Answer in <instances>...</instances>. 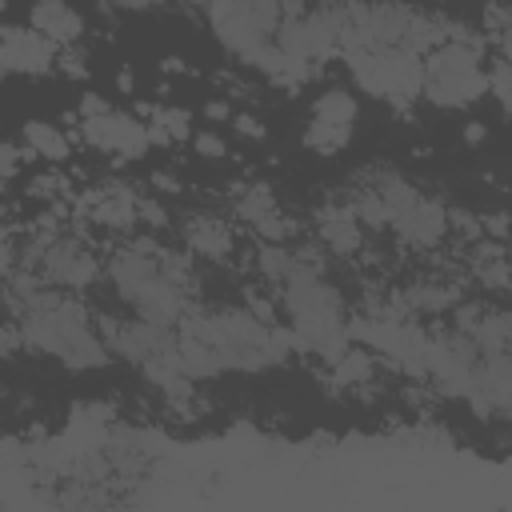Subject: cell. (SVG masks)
<instances>
[{"label":"cell","mask_w":512,"mask_h":512,"mask_svg":"<svg viewBox=\"0 0 512 512\" xmlns=\"http://www.w3.org/2000/svg\"><path fill=\"white\" fill-rule=\"evenodd\" d=\"M56 68L64 72V76H72V80H80L88 68H84V56L72 48V44H64V48H56Z\"/></svg>","instance_id":"17"},{"label":"cell","mask_w":512,"mask_h":512,"mask_svg":"<svg viewBox=\"0 0 512 512\" xmlns=\"http://www.w3.org/2000/svg\"><path fill=\"white\" fill-rule=\"evenodd\" d=\"M256 264H260V272H264V280H288V272H292V252L288 248H280V244H272V240H264V248H260V256H256Z\"/></svg>","instance_id":"13"},{"label":"cell","mask_w":512,"mask_h":512,"mask_svg":"<svg viewBox=\"0 0 512 512\" xmlns=\"http://www.w3.org/2000/svg\"><path fill=\"white\" fill-rule=\"evenodd\" d=\"M152 188H164V192H180V180H176V176H168V172H156V176H152Z\"/></svg>","instance_id":"22"},{"label":"cell","mask_w":512,"mask_h":512,"mask_svg":"<svg viewBox=\"0 0 512 512\" xmlns=\"http://www.w3.org/2000/svg\"><path fill=\"white\" fill-rule=\"evenodd\" d=\"M484 88H492V92H496L500 108H508V64H504V56H496V60H492V76H484Z\"/></svg>","instance_id":"16"},{"label":"cell","mask_w":512,"mask_h":512,"mask_svg":"<svg viewBox=\"0 0 512 512\" xmlns=\"http://www.w3.org/2000/svg\"><path fill=\"white\" fill-rule=\"evenodd\" d=\"M0 56H4L8 72L44 76L56 64V44L48 36H40L36 28H4L0 32Z\"/></svg>","instance_id":"3"},{"label":"cell","mask_w":512,"mask_h":512,"mask_svg":"<svg viewBox=\"0 0 512 512\" xmlns=\"http://www.w3.org/2000/svg\"><path fill=\"white\" fill-rule=\"evenodd\" d=\"M340 384H364L372 376V356L364 348H344V356L332 364Z\"/></svg>","instance_id":"12"},{"label":"cell","mask_w":512,"mask_h":512,"mask_svg":"<svg viewBox=\"0 0 512 512\" xmlns=\"http://www.w3.org/2000/svg\"><path fill=\"white\" fill-rule=\"evenodd\" d=\"M24 160H28V152H20L16 144H0V180H8V176H16Z\"/></svg>","instance_id":"19"},{"label":"cell","mask_w":512,"mask_h":512,"mask_svg":"<svg viewBox=\"0 0 512 512\" xmlns=\"http://www.w3.org/2000/svg\"><path fill=\"white\" fill-rule=\"evenodd\" d=\"M312 112H316V120H328V124H348V128H352V120H356V100H352V92L332 88V92L316 96Z\"/></svg>","instance_id":"11"},{"label":"cell","mask_w":512,"mask_h":512,"mask_svg":"<svg viewBox=\"0 0 512 512\" xmlns=\"http://www.w3.org/2000/svg\"><path fill=\"white\" fill-rule=\"evenodd\" d=\"M348 136H352V128H348V124L312 120V124H308V132H304V144H308L312 152H320V156H332V152H340V148L348 144Z\"/></svg>","instance_id":"10"},{"label":"cell","mask_w":512,"mask_h":512,"mask_svg":"<svg viewBox=\"0 0 512 512\" xmlns=\"http://www.w3.org/2000/svg\"><path fill=\"white\" fill-rule=\"evenodd\" d=\"M80 136L92 144V148H100V152H112V156H128V160H136V156H144L148 152V124H140V120H132V116H124V112H104V116H88L84 124H80Z\"/></svg>","instance_id":"2"},{"label":"cell","mask_w":512,"mask_h":512,"mask_svg":"<svg viewBox=\"0 0 512 512\" xmlns=\"http://www.w3.org/2000/svg\"><path fill=\"white\" fill-rule=\"evenodd\" d=\"M108 112V100L104 96H96V92H88L84 100H80V116L88 120V116H104Z\"/></svg>","instance_id":"21"},{"label":"cell","mask_w":512,"mask_h":512,"mask_svg":"<svg viewBox=\"0 0 512 512\" xmlns=\"http://www.w3.org/2000/svg\"><path fill=\"white\" fill-rule=\"evenodd\" d=\"M464 140H472V144H476V140H484V124H468V132H464Z\"/></svg>","instance_id":"25"},{"label":"cell","mask_w":512,"mask_h":512,"mask_svg":"<svg viewBox=\"0 0 512 512\" xmlns=\"http://www.w3.org/2000/svg\"><path fill=\"white\" fill-rule=\"evenodd\" d=\"M392 224L400 228V236L408 240V244H420V248H428V244H436L444 232H448V212L436 204V200H424V196H412L396 216H392Z\"/></svg>","instance_id":"4"},{"label":"cell","mask_w":512,"mask_h":512,"mask_svg":"<svg viewBox=\"0 0 512 512\" xmlns=\"http://www.w3.org/2000/svg\"><path fill=\"white\" fill-rule=\"evenodd\" d=\"M276 208V200H272V188L268 184H252V188H244L240 196H236V212L252 224L256 216H264V212H272Z\"/></svg>","instance_id":"14"},{"label":"cell","mask_w":512,"mask_h":512,"mask_svg":"<svg viewBox=\"0 0 512 512\" xmlns=\"http://www.w3.org/2000/svg\"><path fill=\"white\" fill-rule=\"evenodd\" d=\"M28 20H32V28H36L40 36H48L56 48L76 44V40L84 36V16H80L72 4H64V0H36Z\"/></svg>","instance_id":"5"},{"label":"cell","mask_w":512,"mask_h":512,"mask_svg":"<svg viewBox=\"0 0 512 512\" xmlns=\"http://www.w3.org/2000/svg\"><path fill=\"white\" fill-rule=\"evenodd\" d=\"M44 268H48V276H52L56 284H64V288H84V284L96 276V260H92L80 244H72V240L48 244V248H44Z\"/></svg>","instance_id":"6"},{"label":"cell","mask_w":512,"mask_h":512,"mask_svg":"<svg viewBox=\"0 0 512 512\" xmlns=\"http://www.w3.org/2000/svg\"><path fill=\"white\" fill-rule=\"evenodd\" d=\"M24 144L40 160H68V136H64V128H56L48 120H28L24 124Z\"/></svg>","instance_id":"9"},{"label":"cell","mask_w":512,"mask_h":512,"mask_svg":"<svg viewBox=\"0 0 512 512\" xmlns=\"http://www.w3.org/2000/svg\"><path fill=\"white\" fill-rule=\"evenodd\" d=\"M8 268H12V244L0 240V272H8Z\"/></svg>","instance_id":"24"},{"label":"cell","mask_w":512,"mask_h":512,"mask_svg":"<svg viewBox=\"0 0 512 512\" xmlns=\"http://www.w3.org/2000/svg\"><path fill=\"white\" fill-rule=\"evenodd\" d=\"M184 236H188L192 252H200V256H212V260L228 256V248H232V236H228V228H224L220 220H208V216H196V220H188Z\"/></svg>","instance_id":"8"},{"label":"cell","mask_w":512,"mask_h":512,"mask_svg":"<svg viewBox=\"0 0 512 512\" xmlns=\"http://www.w3.org/2000/svg\"><path fill=\"white\" fill-rule=\"evenodd\" d=\"M4 72H8V68H4V56H0V76H4Z\"/></svg>","instance_id":"26"},{"label":"cell","mask_w":512,"mask_h":512,"mask_svg":"<svg viewBox=\"0 0 512 512\" xmlns=\"http://www.w3.org/2000/svg\"><path fill=\"white\" fill-rule=\"evenodd\" d=\"M420 92L440 108L476 104L488 92L484 88V72H480V44H460V40L436 44L428 52V60H424Z\"/></svg>","instance_id":"1"},{"label":"cell","mask_w":512,"mask_h":512,"mask_svg":"<svg viewBox=\"0 0 512 512\" xmlns=\"http://www.w3.org/2000/svg\"><path fill=\"white\" fill-rule=\"evenodd\" d=\"M204 112H208V120H228V116H232V112H228V104H224V100H212V104H208V108H204Z\"/></svg>","instance_id":"23"},{"label":"cell","mask_w":512,"mask_h":512,"mask_svg":"<svg viewBox=\"0 0 512 512\" xmlns=\"http://www.w3.org/2000/svg\"><path fill=\"white\" fill-rule=\"evenodd\" d=\"M236 132H240L244 140H264V124H260L256 116H236Z\"/></svg>","instance_id":"20"},{"label":"cell","mask_w":512,"mask_h":512,"mask_svg":"<svg viewBox=\"0 0 512 512\" xmlns=\"http://www.w3.org/2000/svg\"><path fill=\"white\" fill-rule=\"evenodd\" d=\"M192 148H196L200 156H208V160H224V152H228L224 136H216V132H200V136L192 140Z\"/></svg>","instance_id":"18"},{"label":"cell","mask_w":512,"mask_h":512,"mask_svg":"<svg viewBox=\"0 0 512 512\" xmlns=\"http://www.w3.org/2000/svg\"><path fill=\"white\" fill-rule=\"evenodd\" d=\"M356 224H360V220H356L352 208H324V212H320V240H324L332 252L348 256V252L360 248V228H356Z\"/></svg>","instance_id":"7"},{"label":"cell","mask_w":512,"mask_h":512,"mask_svg":"<svg viewBox=\"0 0 512 512\" xmlns=\"http://www.w3.org/2000/svg\"><path fill=\"white\" fill-rule=\"evenodd\" d=\"M408 300H412L416 308L440 312V308L456 304V288H444V284H420V288H412V292H408Z\"/></svg>","instance_id":"15"}]
</instances>
